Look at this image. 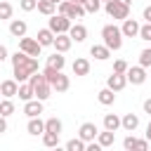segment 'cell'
Masks as SVG:
<instances>
[{"mask_svg": "<svg viewBox=\"0 0 151 151\" xmlns=\"http://www.w3.org/2000/svg\"><path fill=\"white\" fill-rule=\"evenodd\" d=\"M101 2H109V0H101Z\"/></svg>", "mask_w": 151, "mask_h": 151, "instance_id": "cell-48", "label": "cell"}, {"mask_svg": "<svg viewBox=\"0 0 151 151\" xmlns=\"http://www.w3.org/2000/svg\"><path fill=\"white\" fill-rule=\"evenodd\" d=\"M123 146H125V151H132V149L146 151V149H149V139H137L134 134H127V137L123 139Z\"/></svg>", "mask_w": 151, "mask_h": 151, "instance_id": "cell-13", "label": "cell"}, {"mask_svg": "<svg viewBox=\"0 0 151 151\" xmlns=\"http://www.w3.org/2000/svg\"><path fill=\"white\" fill-rule=\"evenodd\" d=\"M12 14H14V7L7 0H0V19H12Z\"/></svg>", "mask_w": 151, "mask_h": 151, "instance_id": "cell-34", "label": "cell"}, {"mask_svg": "<svg viewBox=\"0 0 151 151\" xmlns=\"http://www.w3.org/2000/svg\"><path fill=\"white\" fill-rule=\"evenodd\" d=\"M54 9H57V5H54L52 0H38V12H40V14L52 17V14H54Z\"/></svg>", "mask_w": 151, "mask_h": 151, "instance_id": "cell-31", "label": "cell"}, {"mask_svg": "<svg viewBox=\"0 0 151 151\" xmlns=\"http://www.w3.org/2000/svg\"><path fill=\"white\" fill-rule=\"evenodd\" d=\"M71 71H73V76H78V78L87 76V73H90V59H85V57H78V59L71 64Z\"/></svg>", "mask_w": 151, "mask_h": 151, "instance_id": "cell-17", "label": "cell"}, {"mask_svg": "<svg viewBox=\"0 0 151 151\" xmlns=\"http://www.w3.org/2000/svg\"><path fill=\"white\" fill-rule=\"evenodd\" d=\"M125 85H127V76L125 73H111L109 78H106V87H111L113 92H120V90H125Z\"/></svg>", "mask_w": 151, "mask_h": 151, "instance_id": "cell-10", "label": "cell"}, {"mask_svg": "<svg viewBox=\"0 0 151 151\" xmlns=\"http://www.w3.org/2000/svg\"><path fill=\"white\" fill-rule=\"evenodd\" d=\"M68 35H71V40H73V42H83V40L87 38V28H85L83 24H71Z\"/></svg>", "mask_w": 151, "mask_h": 151, "instance_id": "cell-21", "label": "cell"}, {"mask_svg": "<svg viewBox=\"0 0 151 151\" xmlns=\"http://www.w3.org/2000/svg\"><path fill=\"white\" fill-rule=\"evenodd\" d=\"M97 99H99V104H104V106H111V104L116 101V92H113L111 87H101V90L97 92Z\"/></svg>", "mask_w": 151, "mask_h": 151, "instance_id": "cell-25", "label": "cell"}, {"mask_svg": "<svg viewBox=\"0 0 151 151\" xmlns=\"http://www.w3.org/2000/svg\"><path fill=\"white\" fill-rule=\"evenodd\" d=\"M71 45H73V40H71V35H68V33H57V35H54L52 47H54L57 52H68V50H71Z\"/></svg>", "mask_w": 151, "mask_h": 151, "instance_id": "cell-16", "label": "cell"}, {"mask_svg": "<svg viewBox=\"0 0 151 151\" xmlns=\"http://www.w3.org/2000/svg\"><path fill=\"white\" fill-rule=\"evenodd\" d=\"M142 17H144V21H151V5L144 7V14H142Z\"/></svg>", "mask_w": 151, "mask_h": 151, "instance_id": "cell-42", "label": "cell"}, {"mask_svg": "<svg viewBox=\"0 0 151 151\" xmlns=\"http://www.w3.org/2000/svg\"><path fill=\"white\" fill-rule=\"evenodd\" d=\"M101 9V0H85V12L87 14H97Z\"/></svg>", "mask_w": 151, "mask_h": 151, "instance_id": "cell-35", "label": "cell"}, {"mask_svg": "<svg viewBox=\"0 0 151 151\" xmlns=\"http://www.w3.org/2000/svg\"><path fill=\"white\" fill-rule=\"evenodd\" d=\"M127 83H132V85H144L146 83V68L139 64V66H130L127 68Z\"/></svg>", "mask_w": 151, "mask_h": 151, "instance_id": "cell-8", "label": "cell"}, {"mask_svg": "<svg viewBox=\"0 0 151 151\" xmlns=\"http://www.w3.org/2000/svg\"><path fill=\"white\" fill-rule=\"evenodd\" d=\"M97 134H99V127L94 125V123H83L80 127H78V137L80 139H85V142H94L97 139Z\"/></svg>", "mask_w": 151, "mask_h": 151, "instance_id": "cell-11", "label": "cell"}, {"mask_svg": "<svg viewBox=\"0 0 151 151\" xmlns=\"http://www.w3.org/2000/svg\"><path fill=\"white\" fill-rule=\"evenodd\" d=\"M19 7L24 12H33V9H38V0H19Z\"/></svg>", "mask_w": 151, "mask_h": 151, "instance_id": "cell-38", "label": "cell"}, {"mask_svg": "<svg viewBox=\"0 0 151 151\" xmlns=\"http://www.w3.org/2000/svg\"><path fill=\"white\" fill-rule=\"evenodd\" d=\"M45 130H50V132H59V134H61L64 123H61L57 116H52V118H47V120H45Z\"/></svg>", "mask_w": 151, "mask_h": 151, "instance_id": "cell-32", "label": "cell"}, {"mask_svg": "<svg viewBox=\"0 0 151 151\" xmlns=\"http://www.w3.org/2000/svg\"><path fill=\"white\" fill-rule=\"evenodd\" d=\"M19 50L21 52H26L28 57H40V50H42V45L38 42V38H19Z\"/></svg>", "mask_w": 151, "mask_h": 151, "instance_id": "cell-7", "label": "cell"}, {"mask_svg": "<svg viewBox=\"0 0 151 151\" xmlns=\"http://www.w3.org/2000/svg\"><path fill=\"white\" fill-rule=\"evenodd\" d=\"M50 85H52V90H54L57 94H61V92H66V90L71 87V78H68V76H64V71H59V73L50 80Z\"/></svg>", "mask_w": 151, "mask_h": 151, "instance_id": "cell-9", "label": "cell"}, {"mask_svg": "<svg viewBox=\"0 0 151 151\" xmlns=\"http://www.w3.org/2000/svg\"><path fill=\"white\" fill-rule=\"evenodd\" d=\"M28 83L33 85V92H35V97L38 99H42V101H47L50 97H52V85H50V80L45 78V73L42 71H35L31 78H28Z\"/></svg>", "mask_w": 151, "mask_h": 151, "instance_id": "cell-3", "label": "cell"}, {"mask_svg": "<svg viewBox=\"0 0 151 151\" xmlns=\"http://www.w3.org/2000/svg\"><path fill=\"white\" fill-rule=\"evenodd\" d=\"M71 24H73V21H71V19H68L66 14H52V17H50V24H47V26H50V28H52L54 33H68Z\"/></svg>", "mask_w": 151, "mask_h": 151, "instance_id": "cell-6", "label": "cell"}, {"mask_svg": "<svg viewBox=\"0 0 151 151\" xmlns=\"http://www.w3.org/2000/svg\"><path fill=\"white\" fill-rule=\"evenodd\" d=\"M52 2H54V5H59V2H61V0H52Z\"/></svg>", "mask_w": 151, "mask_h": 151, "instance_id": "cell-47", "label": "cell"}, {"mask_svg": "<svg viewBox=\"0 0 151 151\" xmlns=\"http://www.w3.org/2000/svg\"><path fill=\"white\" fill-rule=\"evenodd\" d=\"M57 7H59V14H66L71 21H73V19H83V17L87 14V12H85V5H76V2H71V0H61Z\"/></svg>", "mask_w": 151, "mask_h": 151, "instance_id": "cell-4", "label": "cell"}, {"mask_svg": "<svg viewBox=\"0 0 151 151\" xmlns=\"http://www.w3.org/2000/svg\"><path fill=\"white\" fill-rule=\"evenodd\" d=\"M17 111V106H14V101L9 99V97H2L0 99V116H5V118H9L12 113Z\"/></svg>", "mask_w": 151, "mask_h": 151, "instance_id": "cell-30", "label": "cell"}, {"mask_svg": "<svg viewBox=\"0 0 151 151\" xmlns=\"http://www.w3.org/2000/svg\"><path fill=\"white\" fill-rule=\"evenodd\" d=\"M7 59H9V52H7V47H5V45H0V64H2V61H7Z\"/></svg>", "mask_w": 151, "mask_h": 151, "instance_id": "cell-40", "label": "cell"}, {"mask_svg": "<svg viewBox=\"0 0 151 151\" xmlns=\"http://www.w3.org/2000/svg\"><path fill=\"white\" fill-rule=\"evenodd\" d=\"M123 31H120V26H116V24H106L104 28H101V40H104V45L111 50V52H118L120 47H123Z\"/></svg>", "mask_w": 151, "mask_h": 151, "instance_id": "cell-2", "label": "cell"}, {"mask_svg": "<svg viewBox=\"0 0 151 151\" xmlns=\"http://www.w3.org/2000/svg\"><path fill=\"white\" fill-rule=\"evenodd\" d=\"M9 61H12V71H14V80H17V83H26V80L38 71V59H35V57H28V54L21 52V50H17V52L9 57Z\"/></svg>", "mask_w": 151, "mask_h": 151, "instance_id": "cell-1", "label": "cell"}, {"mask_svg": "<svg viewBox=\"0 0 151 151\" xmlns=\"http://www.w3.org/2000/svg\"><path fill=\"white\" fill-rule=\"evenodd\" d=\"M149 42H151V40H149Z\"/></svg>", "mask_w": 151, "mask_h": 151, "instance_id": "cell-49", "label": "cell"}, {"mask_svg": "<svg viewBox=\"0 0 151 151\" xmlns=\"http://www.w3.org/2000/svg\"><path fill=\"white\" fill-rule=\"evenodd\" d=\"M42 99H38V97H33V99H28V101H24V113L28 116V118H35V116H40L42 113Z\"/></svg>", "mask_w": 151, "mask_h": 151, "instance_id": "cell-12", "label": "cell"}, {"mask_svg": "<svg viewBox=\"0 0 151 151\" xmlns=\"http://www.w3.org/2000/svg\"><path fill=\"white\" fill-rule=\"evenodd\" d=\"M71 2H76V5H85V0H71Z\"/></svg>", "mask_w": 151, "mask_h": 151, "instance_id": "cell-46", "label": "cell"}, {"mask_svg": "<svg viewBox=\"0 0 151 151\" xmlns=\"http://www.w3.org/2000/svg\"><path fill=\"white\" fill-rule=\"evenodd\" d=\"M87 149V142L85 139H80V137H76V139H68L66 142V151H85Z\"/></svg>", "mask_w": 151, "mask_h": 151, "instance_id": "cell-33", "label": "cell"}, {"mask_svg": "<svg viewBox=\"0 0 151 151\" xmlns=\"http://www.w3.org/2000/svg\"><path fill=\"white\" fill-rule=\"evenodd\" d=\"M5 132H7V118L0 116V134H5Z\"/></svg>", "mask_w": 151, "mask_h": 151, "instance_id": "cell-41", "label": "cell"}, {"mask_svg": "<svg viewBox=\"0 0 151 151\" xmlns=\"http://www.w3.org/2000/svg\"><path fill=\"white\" fill-rule=\"evenodd\" d=\"M59 137H61L59 132H50V130H45V132H42V144H45L47 149H57V146H59Z\"/></svg>", "mask_w": 151, "mask_h": 151, "instance_id": "cell-29", "label": "cell"}, {"mask_svg": "<svg viewBox=\"0 0 151 151\" xmlns=\"http://www.w3.org/2000/svg\"><path fill=\"white\" fill-rule=\"evenodd\" d=\"M127 68H130V66H127L125 59H116V61H113V71H116V73H127Z\"/></svg>", "mask_w": 151, "mask_h": 151, "instance_id": "cell-39", "label": "cell"}, {"mask_svg": "<svg viewBox=\"0 0 151 151\" xmlns=\"http://www.w3.org/2000/svg\"><path fill=\"white\" fill-rule=\"evenodd\" d=\"M139 26H142V24H139L137 19H130V17H127V19H123L120 31H123L125 38H137V35H139Z\"/></svg>", "mask_w": 151, "mask_h": 151, "instance_id": "cell-15", "label": "cell"}, {"mask_svg": "<svg viewBox=\"0 0 151 151\" xmlns=\"http://www.w3.org/2000/svg\"><path fill=\"white\" fill-rule=\"evenodd\" d=\"M54 35H57V33H54V31H52V28L47 26V28H40L35 38H38V42H40L42 47H50V45L54 42Z\"/></svg>", "mask_w": 151, "mask_h": 151, "instance_id": "cell-22", "label": "cell"}, {"mask_svg": "<svg viewBox=\"0 0 151 151\" xmlns=\"http://www.w3.org/2000/svg\"><path fill=\"white\" fill-rule=\"evenodd\" d=\"M118 2H123V5H127V7H132V0H118Z\"/></svg>", "mask_w": 151, "mask_h": 151, "instance_id": "cell-45", "label": "cell"}, {"mask_svg": "<svg viewBox=\"0 0 151 151\" xmlns=\"http://www.w3.org/2000/svg\"><path fill=\"white\" fill-rule=\"evenodd\" d=\"M101 125H104V130L118 132V130H120V116H116V113H106L104 120H101Z\"/></svg>", "mask_w": 151, "mask_h": 151, "instance_id": "cell-24", "label": "cell"}, {"mask_svg": "<svg viewBox=\"0 0 151 151\" xmlns=\"http://www.w3.org/2000/svg\"><path fill=\"white\" fill-rule=\"evenodd\" d=\"M17 97L21 99V101H28V99H33L35 97V92H33V85L26 80V83H19V92H17Z\"/></svg>", "mask_w": 151, "mask_h": 151, "instance_id": "cell-27", "label": "cell"}, {"mask_svg": "<svg viewBox=\"0 0 151 151\" xmlns=\"http://www.w3.org/2000/svg\"><path fill=\"white\" fill-rule=\"evenodd\" d=\"M26 31H28V24L24 21V19H9V35L12 38H24L26 35Z\"/></svg>", "mask_w": 151, "mask_h": 151, "instance_id": "cell-14", "label": "cell"}, {"mask_svg": "<svg viewBox=\"0 0 151 151\" xmlns=\"http://www.w3.org/2000/svg\"><path fill=\"white\" fill-rule=\"evenodd\" d=\"M120 127H123L125 132H134V130L139 127V116H137V113H125V116L120 118Z\"/></svg>", "mask_w": 151, "mask_h": 151, "instance_id": "cell-20", "label": "cell"}, {"mask_svg": "<svg viewBox=\"0 0 151 151\" xmlns=\"http://www.w3.org/2000/svg\"><path fill=\"white\" fill-rule=\"evenodd\" d=\"M139 64H142L144 68H149V66H151V47H146V50H142V52H139Z\"/></svg>", "mask_w": 151, "mask_h": 151, "instance_id": "cell-37", "label": "cell"}, {"mask_svg": "<svg viewBox=\"0 0 151 151\" xmlns=\"http://www.w3.org/2000/svg\"><path fill=\"white\" fill-rule=\"evenodd\" d=\"M97 142L101 144V149H109V146H113V142H116V132L104 130V132H99V134H97Z\"/></svg>", "mask_w": 151, "mask_h": 151, "instance_id": "cell-28", "label": "cell"}, {"mask_svg": "<svg viewBox=\"0 0 151 151\" xmlns=\"http://www.w3.org/2000/svg\"><path fill=\"white\" fill-rule=\"evenodd\" d=\"M104 9H106V14H109L111 19H118V21H123V19L130 17V7L123 5V2H118V0H109V2H104Z\"/></svg>", "mask_w": 151, "mask_h": 151, "instance_id": "cell-5", "label": "cell"}, {"mask_svg": "<svg viewBox=\"0 0 151 151\" xmlns=\"http://www.w3.org/2000/svg\"><path fill=\"white\" fill-rule=\"evenodd\" d=\"M144 113H149V116H151V97H149V99H144Z\"/></svg>", "mask_w": 151, "mask_h": 151, "instance_id": "cell-43", "label": "cell"}, {"mask_svg": "<svg viewBox=\"0 0 151 151\" xmlns=\"http://www.w3.org/2000/svg\"><path fill=\"white\" fill-rule=\"evenodd\" d=\"M146 139L151 142V120H149V125H146Z\"/></svg>", "mask_w": 151, "mask_h": 151, "instance_id": "cell-44", "label": "cell"}, {"mask_svg": "<svg viewBox=\"0 0 151 151\" xmlns=\"http://www.w3.org/2000/svg\"><path fill=\"white\" fill-rule=\"evenodd\" d=\"M47 66H52V68H57V71H64V66H66L64 52H57V50H54V54L47 57Z\"/></svg>", "mask_w": 151, "mask_h": 151, "instance_id": "cell-26", "label": "cell"}, {"mask_svg": "<svg viewBox=\"0 0 151 151\" xmlns=\"http://www.w3.org/2000/svg\"><path fill=\"white\" fill-rule=\"evenodd\" d=\"M17 92H19V83L14 80V78H7V80H2L0 83V94L2 97H17Z\"/></svg>", "mask_w": 151, "mask_h": 151, "instance_id": "cell-18", "label": "cell"}, {"mask_svg": "<svg viewBox=\"0 0 151 151\" xmlns=\"http://www.w3.org/2000/svg\"><path fill=\"white\" fill-rule=\"evenodd\" d=\"M137 38H142V40H146V42L151 40V21H146V24L139 26V35H137Z\"/></svg>", "mask_w": 151, "mask_h": 151, "instance_id": "cell-36", "label": "cell"}, {"mask_svg": "<svg viewBox=\"0 0 151 151\" xmlns=\"http://www.w3.org/2000/svg\"><path fill=\"white\" fill-rule=\"evenodd\" d=\"M26 132L31 134V137H42V132H45V120H40V116H35V118H28V125H26Z\"/></svg>", "mask_w": 151, "mask_h": 151, "instance_id": "cell-19", "label": "cell"}, {"mask_svg": "<svg viewBox=\"0 0 151 151\" xmlns=\"http://www.w3.org/2000/svg\"><path fill=\"white\" fill-rule=\"evenodd\" d=\"M90 54H92L97 61H106V59L111 57V50L101 42V45H92V47H90Z\"/></svg>", "mask_w": 151, "mask_h": 151, "instance_id": "cell-23", "label": "cell"}]
</instances>
